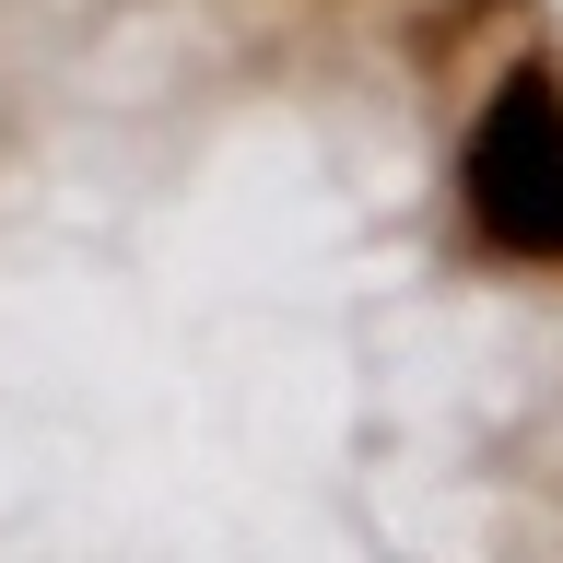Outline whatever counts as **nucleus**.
Here are the masks:
<instances>
[{"label":"nucleus","instance_id":"f257e3e1","mask_svg":"<svg viewBox=\"0 0 563 563\" xmlns=\"http://www.w3.org/2000/svg\"><path fill=\"white\" fill-rule=\"evenodd\" d=\"M457 200H470V235L517 271H563V70L517 59L482 95V130H470V165H457Z\"/></svg>","mask_w":563,"mask_h":563}]
</instances>
